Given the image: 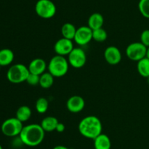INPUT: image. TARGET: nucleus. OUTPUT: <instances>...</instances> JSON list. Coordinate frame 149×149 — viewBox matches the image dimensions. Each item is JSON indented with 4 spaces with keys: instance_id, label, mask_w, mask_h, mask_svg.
<instances>
[{
    "instance_id": "20",
    "label": "nucleus",
    "mask_w": 149,
    "mask_h": 149,
    "mask_svg": "<svg viewBox=\"0 0 149 149\" xmlns=\"http://www.w3.org/2000/svg\"><path fill=\"white\" fill-rule=\"evenodd\" d=\"M137 69H138V73L142 77H146V78L149 77V58L148 57H145L138 61Z\"/></svg>"
},
{
    "instance_id": "31",
    "label": "nucleus",
    "mask_w": 149,
    "mask_h": 149,
    "mask_svg": "<svg viewBox=\"0 0 149 149\" xmlns=\"http://www.w3.org/2000/svg\"><path fill=\"white\" fill-rule=\"evenodd\" d=\"M0 149H3V148H2V147H1V145H0Z\"/></svg>"
},
{
    "instance_id": "1",
    "label": "nucleus",
    "mask_w": 149,
    "mask_h": 149,
    "mask_svg": "<svg viewBox=\"0 0 149 149\" xmlns=\"http://www.w3.org/2000/svg\"><path fill=\"white\" fill-rule=\"evenodd\" d=\"M45 135V131L40 124H31L23 127L19 137L22 143L30 147H35L42 143Z\"/></svg>"
},
{
    "instance_id": "28",
    "label": "nucleus",
    "mask_w": 149,
    "mask_h": 149,
    "mask_svg": "<svg viewBox=\"0 0 149 149\" xmlns=\"http://www.w3.org/2000/svg\"><path fill=\"white\" fill-rule=\"evenodd\" d=\"M52 149H69L68 148H67L66 146L61 145H56Z\"/></svg>"
},
{
    "instance_id": "11",
    "label": "nucleus",
    "mask_w": 149,
    "mask_h": 149,
    "mask_svg": "<svg viewBox=\"0 0 149 149\" xmlns=\"http://www.w3.org/2000/svg\"><path fill=\"white\" fill-rule=\"evenodd\" d=\"M84 106H85L84 99L81 96H78V95L71 96L66 102L67 109L73 113L81 112L84 109Z\"/></svg>"
},
{
    "instance_id": "13",
    "label": "nucleus",
    "mask_w": 149,
    "mask_h": 149,
    "mask_svg": "<svg viewBox=\"0 0 149 149\" xmlns=\"http://www.w3.org/2000/svg\"><path fill=\"white\" fill-rule=\"evenodd\" d=\"M29 72L32 74L41 75L45 72V70L47 68L46 62L44 59L40 58H36L32 60L28 67Z\"/></svg>"
},
{
    "instance_id": "32",
    "label": "nucleus",
    "mask_w": 149,
    "mask_h": 149,
    "mask_svg": "<svg viewBox=\"0 0 149 149\" xmlns=\"http://www.w3.org/2000/svg\"><path fill=\"white\" fill-rule=\"evenodd\" d=\"M0 67H1V65H0Z\"/></svg>"
},
{
    "instance_id": "21",
    "label": "nucleus",
    "mask_w": 149,
    "mask_h": 149,
    "mask_svg": "<svg viewBox=\"0 0 149 149\" xmlns=\"http://www.w3.org/2000/svg\"><path fill=\"white\" fill-rule=\"evenodd\" d=\"M54 76L51 74L49 72L43 73L40 75L39 85L43 89H49L52 87L54 83Z\"/></svg>"
},
{
    "instance_id": "23",
    "label": "nucleus",
    "mask_w": 149,
    "mask_h": 149,
    "mask_svg": "<svg viewBox=\"0 0 149 149\" xmlns=\"http://www.w3.org/2000/svg\"><path fill=\"white\" fill-rule=\"evenodd\" d=\"M107 32L103 28L93 30V39L98 42H104L107 39Z\"/></svg>"
},
{
    "instance_id": "12",
    "label": "nucleus",
    "mask_w": 149,
    "mask_h": 149,
    "mask_svg": "<svg viewBox=\"0 0 149 149\" xmlns=\"http://www.w3.org/2000/svg\"><path fill=\"white\" fill-rule=\"evenodd\" d=\"M104 57L108 64L116 65L122 60V53L116 47L109 46L104 51Z\"/></svg>"
},
{
    "instance_id": "3",
    "label": "nucleus",
    "mask_w": 149,
    "mask_h": 149,
    "mask_svg": "<svg viewBox=\"0 0 149 149\" xmlns=\"http://www.w3.org/2000/svg\"><path fill=\"white\" fill-rule=\"evenodd\" d=\"M69 63L63 56L56 55L52 57L47 65L48 72L55 77H61L68 71Z\"/></svg>"
},
{
    "instance_id": "27",
    "label": "nucleus",
    "mask_w": 149,
    "mask_h": 149,
    "mask_svg": "<svg viewBox=\"0 0 149 149\" xmlns=\"http://www.w3.org/2000/svg\"><path fill=\"white\" fill-rule=\"evenodd\" d=\"M65 127L63 123L58 122V125H57L56 127V129H55V131H57L59 133H61V132H63V131H65Z\"/></svg>"
},
{
    "instance_id": "24",
    "label": "nucleus",
    "mask_w": 149,
    "mask_h": 149,
    "mask_svg": "<svg viewBox=\"0 0 149 149\" xmlns=\"http://www.w3.org/2000/svg\"><path fill=\"white\" fill-rule=\"evenodd\" d=\"M138 9L144 18L149 19V0H140Z\"/></svg>"
},
{
    "instance_id": "17",
    "label": "nucleus",
    "mask_w": 149,
    "mask_h": 149,
    "mask_svg": "<svg viewBox=\"0 0 149 149\" xmlns=\"http://www.w3.org/2000/svg\"><path fill=\"white\" fill-rule=\"evenodd\" d=\"M58 120L54 116H47L41 122L40 125L42 126V129L45 130V131H55L56 129V127L58 124Z\"/></svg>"
},
{
    "instance_id": "9",
    "label": "nucleus",
    "mask_w": 149,
    "mask_h": 149,
    "mask_svg": "<svg viewBox=\"0 0 149 149\" xmlns=\"http://www.w3.org/2000/svg\"><path fill=\"white\" fill-rule=\"evenodd\" d=\"M93 39V30L88 26H82L77 29L74 40L79 45H86Z\"/></svg>"
},
{
    "instance_id": "18",
    "label": "nucleus",
    "mask_w": 149,
    "mask_h": 149,
    "mask_svg": "<svg viewBox=\"0 0 149 149\" xmlns=\"http://www.w3.org/2000/svg\"><path fill=\"white\" fill-rule=\"evenodd\" d=\"M77 28L74 24L71 23H65L61 28V34L63 37L73 40L77 32Z\"/></svg>"
},
{
    "instance_id": "25",
    "label": "nucleus",
    "mask_w": 149,
    "mask_h": 149,
    "mask_svg": "<svg viewBox=\"0 0 149 149\" xmlns=\"http://www.w3.org/2000/svg\"><path fill=\"white\" fill-rule=\"evenodd\" d=\"M39 80H40V75H37V74L29 73L26 82H27V83H29V85H31V86H34L39 85Z\"/></svg>"
},
{
    "instance_id": "6",
    "label": "nucleus",
    "mask_w": 149,
    "mask_h": 149,
    "mask_svg": "<svg viewBox=\"0 0 149 149\" xmlns=\"http://www.w3.org/2000/svg\"><path fill=\"white\" fill-rule=\"evenodd\" d=\"M35 11L38 16L44 19H49L54 17L57 8L51 0H38L35 4Z\"/></svg>"
},
{
    "instance_id": "29",
    "label": "nucleus",
    "mask_w": 149,
    "mask_h": 149,
    "mask_svg": "<svg viewBox=\"0 0 149 149\" xmlns=\"http://www.w3.org/2000/svg\"><path fill=\"white\" fill-rule=\"evenodd\" d=\"M146 57H148L149 58V47L148 48H147V55H146Z\"/></svg>"
},
{
    "instance_id": "4",
    "label": "nucleus",
    "mask_w": 149,
    "mask_h": 149,
    "mask_svg": "<svg viewBox=\"0 0 149 149\" xmlns=\"http://www.w3.org/2000/svg\"><path fill=\"white\" fill-rule=\"evenodd\" d=\"M29 68L23 64H15L7 70V78L10 83L17 84L26 81L29 74Z\"/></svg>"
},
{
    "instance_id": "15",
    "label": "nucleus",
    "mask_w": 149,
    "mask_h": 149,
    "mask_svg": "<svg viewBox=\"0 0 149 149\" xmlns=\"http://www.w3.org/2000/svg\"><path fill=\"white\" fill-rule=\"evenodd\" d=\"M103 23H104V18L100 13H95L89 17L88 26L92 30L103 28Z\"/></svg>"
},
{
    "instance_id": "10",
    "label": "nucleus",
    "mask_w": 149,
    "mask_h": 149,
    "mask_svg": "<svg viewBox=\"0 0 149 149\" xmlns=\"http://www.w3.org/2000/svg\"><path fill=\"white\" fill-rule=\"evenodd\" d=\"M74 44L72 40L62 37L58 39L54 45V51L57 55L68 56V54L74 49Z\"/></svg>"
},
{
    "instance_id": "14",
    "label": "nucleus",
    "mask_w": 149,
    "mask_h": 149,
    "mask_svg": "<svg viewBox=\"0 0 149 149\" xmlns=\"http://www.w3.org/2000/svg\"><path fill=\"white\" fill-rule=\"evenodd\" d=\"M95 149H111V142L110 138L106 134H101L94 139Z\"/></svg>"
},
{
    "instance_id": "16",
    "label": "nucleus",
    "mask_w": 149,
    "mask_h": 149,
    "mask_svg": "<svg viewBox=\"0 0 149 149\" xmlns=\"http://www.w3.org/2000/svg\"><path fill=\"white\" fill-rule=\"evenodd\" d=\"M14 53L9 48L0 50V65L5 67L11 64L14 60Z\"/></svg>"
},
{
    "instance_id": "7",
    "label": "nucleus",
    "mask_w": 149,
    "mask_h": 149,
    "mask_svg": "<svg viewBox=\"0 0 149 149\" xmlns=\"http://www.w3.org/2000/svg\"><path fill=\"white\" fill-rule=\"evenodd\" d=\"M147 47L141 42H132L130 44L126 49V55L130 60L139 61L146 57Z\"/></svg>"
},
{
    "instance_id": "26",
    "label": "nucleus",
    "mask_w": 149,
    "mask_h": 149,
    "mask_svg": "<svg viewBox=\"0 0 149 149\" xmlns=\"http://www.w3.org/2000/svg\"><path fill=\"white\" fill-rule=\"evenodd\" d=\"M141 42L147 48L149 47V29H146L141 33Z\"/></svg>"
},
{
    "instance_id": "30",
    "label": "nucleus",
    "mask_w": 149,
    "mask_h": 149,
    "mask_svg": "<svg viewBox=\"0 0 149 149\" xmlns=\"http://www.w3.org/2000/svg\"><path fill=\"white\" fill-rule=\"evenodd\" d=\"M147 82H148V83L149 84V77H147Z\"/></svg>"
},
{
    "instance_id": "5",
    "label": "nucleus",
    "mask_w": 149,
    "mask_h": 149,
    "mask_svg": "<svg viewBox=\"0 0 149 149\" xmlns=\"http://www.w3.org/2000/svg\"><path fill=\"white\" fill-rule=\"evenodd\" d=\"M23 127V122L15 117L6 119L1 124V130L7 137H13L20 135Z\"/></svg>"
},
{
    "instance_id": "2",
    "label": "nucleus",
    "mask_w": 149,
    "mask_h": 149,
    "mask_svg": "<svg viewBox=\"0 0 149 149\" xmlns=\"http://www.w3.org/2000/svg\"><path fill=\"white\" fill-rule=\"evenodd\" d=\"M79 131L83 137L94 140L102 133L103 126L100 120L95 115H87L79 124Z\"/></svg>"
},
{
    "instance_id": "8",
    "label": "nucleus",
    "mask_w": 149,
    "mask_h": 149,
    "mask_svg": "<svg viewBox=\"0 0 149 149\" xmlns=\"http://www.w3.org/2000/svg\"><path fill=\"white\" fill-rule=\"evenodd\" d=\"M68 61L71 67L79 69L85 65L87 62V56L83 49L80 48H74L68 54Z\"/></svg>"
},
{
    "instance_id": "22",
    "label": "nucleus",
    "mask_w": 149,
    "mask_h": 149,
    "mask_svg": "<svg viewBox=\"0 0 149 149\" xmlns=\"http://www.w3.org/2000/svg\"><path fill=\"white\" fill-rule=\"evenodd\" d=\"M48 107H49V102L46 98L40 97L36 100L35 108H36V110L39 113L43 114L46 112L48 109Z\"/></svg>"
},
{
    "instance_id": "19",
    "label": "nucleus",
    "mask_w": 149,
    "mask_h": 149,
    "mask_svg": "<svg viewBox=\"0 0 149 149\" xmlns=\"http://www.w3.org/2000/svg\"><path fill=\"white\" fill-rule=\"evenodd\" d=\"M31 114L32 112L31 108L29 106H26V105H23V106H20L17 110L15 117L17 119L20 120L21 122L23 123L30 119Z\"/></svg>"
}]
</instances>
